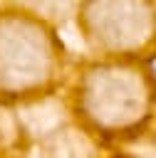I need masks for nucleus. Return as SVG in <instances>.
<instances>
[{"mask_svg":"<svg viewBox=\"0 0 156 158\" xmlns=\"http://www.w3.org/2000/svg\"><path fill=\"white\" fill-rule=\"evenodd\" d=\"M116 158H126V156H116Z\"/></svg>","mask_w":156,"mask_h":158,"instance_id":"obj_1","label":"nucleus"}]
</instances>
